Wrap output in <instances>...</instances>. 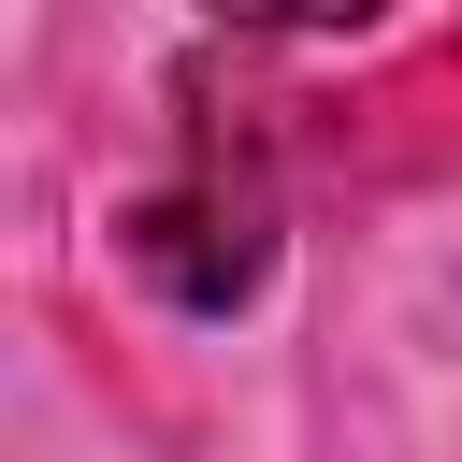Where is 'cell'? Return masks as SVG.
Segmentation results:
<instances>
[{"label":"cell","mask_w":462,"mask_h":462,"mask_svg":"<svg viewBox=\"0 0 462 462\" xmlns=\"http://www.w3.org/2000/svg\"><path fill=\"white\" fill-rule=\"evenodd\" d=\"M130 260H144L188 318H231V303L260 289V260H274V188H260V173L202 130V144H188V173H173V188H144Z\"/></svg>","instance_id":"obj_1"}]
</instances>
